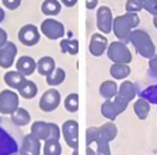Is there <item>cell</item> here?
Instances as JSON below:
<instances>
[{"mask_svg": "<svg viewBox=\"0 0 157 155\" xmlns=\"http://www.w3.org/2000/svg\"><path fill=\"white\" fill-rule=\"evenodd\" d=\"M138 24H139V17L137 16V14L126 12L124 15H121V16H117L116 18H114L113 29H114L116 38L120 39V41L128 42L132 29L136 28Z\"/></svg>", "mask_w": 157, "mask_h": 155, "instance_id": "1", "label": "cell"}, {"mask_svg": "<svg viewBox=\"0 0 157 155\" xmlns=\"http://www.w3.org/2000/svg\"><path fill=\"white\" fill-rule=\"evenodd\" d=\"M129 41L134 45L136 50L140 56L145 58H150L154 56V52H155L154 44H152L150 37L144 30H140V29L132 30L131 37H129Z\"/></svg>", "mask_w": 157, "mask_h": 155, "instance_id": "2", "label": "cell"}, {"mask_svg": "<svg viewBox=\"0 0 157 155\" xmlns=\"http://www.w3.org/2000/svg\"><path fill=\"white\" fill-rule=\"evenodd\" d=\"M128 103L129 102L127 99L116 93V96L113 97L111 99H106V102L101 105V114L110 120H114L127 108Z\"/></svg>", "mask_w": 157, "mask_h": 155, "instance_id": "3", "label": "cell"}, {"mask_svg": "<svg viewBox=\"0 0 157 155\" xmlns=\"http://www.w3.org/2000/svg\"><path fill=\"white\" fill-rule=\"evenodd\" d=\"M106 54H108L109 59H111L114 63L128 64L132 61L131 51L128 50V47L122 41H114V42H111L108 46V49H106Z\"/></svg>", "mask_w": 157, "mask_h": 155, "instance_id": "4", "label": "cell"}, {"mask_svg": "<svg viewBox=\"0 0 157 155\" xmlns=\"http://www.w3.org/2000/svg\"><path fill=\"white\" fill-rule=\"evenodd\" d=\"M32 135H34L38 139H58L59 129L55 124H47L44 121H36L32 126Z\"/></svg>", "mask_w": 157, "mask_h": 155, "instance_id": "5", "label": "cell"}, {"mask_svg": "<svg viewBox=\"0 0 157 155\" xmlns=\"http://www.w3.org/2000/svg\"><path fill=\"white\" fill-rule=\"evenodd\" d=\"M20 98L12 90H2L0 92V114H12L18 108Z\"/></svg>", "mask_w": 157, "mask_h": 155, "instance_id": "6", "label": "cell"}, {"mask_svg": "<svg viewBox=\"0 0 157 155\" xmlns=\"http://www.w3.org/2000/svg\"><path fill=\"white\" fill-rule=\"evenodd\" d=\"M41 33L50 40H57L64 37V26L53 18L45 19L40 27Z\"/></svg>", "mask_w": 157, "mask_h": 155, "instance_id": "7", "label": "cell"}, {"mask_svg": "<svg viewBox=\"0 0 157 155\" xmlns=\"http://www.w3.org/2000/svg\"><path fill=\"white\" fill-rule=\"evenodd\" d=\"M60 103V93L57 89L52 87L50 90H47L40 98L39 107L41 110L48 113L55 110Z\"/></svg>", "mask_w": 157, "mask_h": 155, "instance_id": "8", "label": "cell"}, {"mask_svg": "<svg viewBox=\"0 0 157 155\" xmlns=\"http://www.w3.org/2000/svg\"><path fill=\"white\" fill-rule=\"evenodd\" d=\"M18 40L25 46H34L39 42L40 33L34 24H25L18 32Z\"/></svg>", "mask_w": 157, "mask_h": 155, "instance_id": "9", "label": "cell"}, {"mask_svg": "<svg viewBox=\"0 0 157 155\" xmlns=\"http://www.w3.org/2000/svg\"><path fill=\"white\" fill-rule=\"evenodd\" d=\"M113 14L108 6H100L97 11V27L103 34H109L113 30Z\"/></svg>", "mask_w": 157, "mask_h": 155, "instance_id": "10", "label": "cell"}, {"mask_svg": "<svg viewBox=\"0 0 157 155\" xmlns=\"http://www.w3.org/2000/svg\"><path fill=\"white\" fill-rule=\"evenodd\" d=\"M16 55H17V46L11 41L5 42L0 47V67L5 69L11 68L15 62Z\"/></svg>", "mask_w": 157, "mask_h": 155, "instance_id": "11", "label": "cell"}, {"mask_svg": "<svg viewBox=\"0 0 157 155\" xmlns=\"http://www.w3.org/2000/svg\"><path fill=\"white\" fill-rule=\"evenodd\" d=\"M63 136L65 138V142L70 147H78V125L74 120H68L63 124L62 127Z\"/></svg>", "mask_w": 157, "mask_h": 155, "instance_id": "12", "label": "cell"}, {"mask_svg": "<svg viewBox=\"0 0 157 155\" xmlns=\"http://www.w3.org/2000/svg\"><path fill=\"white\" fill-rule=\"evenodd\" d=\"M108 49V39L105 38L103 34L96 33L91 37V41H90V52L96 56L99 57L101 56Z\"/></svg>", "mask_w": 157, "mask_h": 155, "instance_id": "13", "label": "cell"}, {"mask_svg": "<svg viewBox=\"0 0 157 155\" xmlns=\"http://www.w3.org/2000/svg\"><path fill=\"white\" fill-rule=\"evenodd\" d=\"M36 69V62L30 56H22L16 62V70H18L24 77L32 75Z\"/></svg>", "mask_w": 157, "mask_h": 155, "instance_id": "14", "label": "cell"}, {"mask_svg": "<svg viewBox=\"0 0 157 155\" xmlns=\"http://www.w3.org/2000/svg\"><path fill=\"white\" fill-rule=\"evenodd\" d=\"M39 139L34 135H28L23 141V145H22L21 153L23 155H38L39 154Z\"/></svg>", "mask_w": 157, "mask_h": 155, "instance_id": "15", "label": "cell"}, {"mask_svg": "<svg viewBox=\"0 0 157 155\" xmlns=\"http://www.w3.org/2000/svg\"><path fill=\"white\" fill-rule=\"evenodd\" d=\"M27 80V78L23 74H21L18 70H10L4 75V81L5 84L11 87V89H20L21 86L24 84V81Z\"/></svg>", "mask_w": 157, "mask_h": 155, "instance_id": "16", "label": "cell"}, {"mask_svg": "<svg viewBox=\"0 0 157 155\" xmlns=\"http://www.w3.org/2000/svg\"><path fill=\"white\" fill-rule=\"evenodd\" d=\"M55 69H56L55 59L52 57H50V56H45V57L40 58L39 61L36 62V70L42 77L50 75Z\"/></svg>", "mask_w": 157, "mask_h": 155, "instance_id": "17", "label": "cell"}, {"mask_svg": "<svg viewBox=\"0 0 157 155\" xmlns=\"http://www.w3.org/2000/svg\"><path fill=\"white\" fill-rule=\"evenodd\" d=\"M13 152H16V144L13 139L5 132V130L0 129V155H7Z\"/></svg>", "mask_w": 157, "mask_h": 155, "instance_id": "18", "label": "cell"}, {"mask_svg": "<svg viewBox=\"0 0 157 155\" xmlns=\"http://www.w3.org/2000/svg\"><path fill=\"white\" fill-rule=\"evenodd\" d=\"M117 91V84L114 80H105V81L101 82V85L99 87L100 96L104 97L105 99H111L113 97H115Z\"/></svg>", "mask_w": 157, "mask_h": 155, "instance_id": "19", "label": "cell"}, {"mask_svg": "<svg viewBox=\"0 0 157 155\" xmlns=\"http://www.w3.org/2000/svg\"><path fill=\"white\" fill-rule=\"evenodd\" d=\"M62 10V5L58 0H45L42 4H41V11L44 15L48 16V17H52V16H56L58 15Z\"/></svg>", "mask_w": 157, "mask_h": 155, "instance_id": "20", "label": "cell"}, {"mask_svg": "<svg viewBox=\"0 0 157 155\" xmlns=\"http://www.w3.org/2000/svg\"><path fill=\"white\" fill-rule=\"evenodd\" d=\"M136 93H137V90H136V86L132 81H123L120 86H118V91L117 95H120L121 97H123L124 99H127L128 102H131L134 97H136Z\"/></svg>", "mask_w": 157, "mask_h": 155, "instance_id": "21", "label": "cell"}, {"mask_svg": "<svg viewBox=\"0 0 157 155\" xmlns=\"http://www.w3.org/2000/svg\"><path fill=\"white\" fill-rule=\"evenodd\" d=\"M131 74V68L128 64L123 63H114L110 68V75L116 80H123Z\"/></svg>", "mask_w": 157, "mask_h": 155, "instance_id": "22", "label": "cell"}, {"mask_svg": "<svg viewBox=\"0 0 157 155\" xmlns=\"http://www.w3.org/2000/svg\"><path fill=\"white\" fill-rule=\"evenodd\" d=\"M18 92H20L21 97L25 98V99H30V98H34L38 93V87L35 85V82H33L32 80H25L24 84L18 89Z\"/></svg>", "mask_w": 157, "mask_h": 155, "instance_id": "23", "label": "cell"}, {"mask_svg": "<svg viewBox=\"0 0 157 155\" xmlns=\"http://www.w3.org/2000/svg\"><path fill=\"white\" fill-rule=\"evenodd\" d=\"M11 117H12V121L18 126H24V125H28L30 122L29 113L24 108H20V107L11 114Z\"/></svg>", "mask_w": 157, "mask_h": 155, "instance_id": "24", "label": "cell"}, {"mask_svg": "<svg viewBox=\"0 0 157 155\" xmlns=\"http://www.w3.org/2000/svg\"><path fill=\"white\" fill-rule=\"evenodd\" d=\"M60 49L63 52L69 54V55H76L78 52V41L76 39H62L60 42Z\"/></svg>", "mask_w": 157, "mask_h": 155, "instance_id": "25", "label": "cell"}, {"mask_svg": "<svg viewBox=\"0 0 157 155\" xmlns=\"http://www.w3.org/2000/svg\"><path fill=\"white\" fill-rule=\"evenodd\" d=\"M64 80H65V72H64V69H62V68H56L50 75L46 77V82H47V85H50V86H52V87L60 85Z\"/></svg>", "mask_w": 157, "mask_h": 155, "instance_id": "26", "label": "cell"}, {"mask_svg": "<svg viewBox=\"0 0 157 155\" xmlns=\"http://www.w3.org/2000/svg\"><path fill=\"white\" fill-rule=\"evenodd\" d=\"M149 110H150V107L145 99L140 98L134 103V112L139 119H145L149 114Z\"/></svg>", "mask_w": 157, "mask_h": 155, "instance_id": "27", "label": "cell"}, {"mask_svg": "<svg viewBox=\"0 0 157 155\" xmlns=\"http://www.w3.org/2000/svg\"><path fill=\"white\" fill-rule=\"evenodd\" d=\"M65 109L70 113H75L78 109V93H70L68 95L64 101Z\"/></svg>", "mask_w": 157, "mask_h": 155, "instance_id": "28", "label": "cell"}, {"mask_svg": "<svg viewBox=\"0 0 157 155\" xmlns=\"http://www.w3.org/2000/svg\"><path fill=\"white\" fill-rule=\"evenodd\" d=\"M60 154V144L58 139H48L45 145V155H59Z\"/></svg>", "mask_w": 157, "mask_h": 155, "instance_id": "29", "label": "cell"}, {"mask_svg": "<svg viewBox=\"0 0 157 155\" xmlns=\"http://www.w3.org/2000/svg\"><path fill=\"white\" fill-rule=\"evenodd\" d=\"M141 7L146 9L150 14L156 15L157 14V0H138Z\"/></svg>", "mask_w": 157, "mask_h": 155, "instance_id": "30", "label": "cell"}, {"mask_svg": "<svg viewBox=\"0 0 157 155\" xmlns=\"http://www.w3.org/2000/svg\"><path fill=\"white\" fill-rule=\"evenodd\" d=\"M143 7L141 5L139 4L138 0H127L126 2V10L127 12H132V14H136L138 11H140Z\"/></svg>", "mask_w": 157, "mask_h": 155, "instance_id": "31", "label": "cell"}, {"mask_svg": "<svg viewBox=\"0 0 157 155\" xmlns=\"http://www.w3.org/2000/svg\"><path fill=\"white\" fill-rule=\"evenodd\" d=\"M1 1H2V5L6 9H9V10H16V9L20 7L22 0H1Z\"/></svg>", "mask_w": 157, "mask_h": 155, "instance_id": "32", "label": "cell"}, {"mask_svg": "<svg viewBox=\"0 0 157 155\" xmlns=\"http://www.w3.org/2000/svg\"><path fill=\"white\" fill-rule=\"evenodd\" d=\"M5 42H7V33L0 27V47H1Z\"/></svg>", "mask_w": 157, "mask_h": 155, "instance_id": "33", "label": "cell"}, {"mask_svg": "<svg viewBox=\"0 0 157 155\" xmlns=\"http://www.w3.org/2000/svg\"><path fill=\"white\" fill-rule=\"evenodd\" d=\"M97 4H98V0H86V7H87L88 10L96 9Z\"/></svg>", "mask_w": 157, "mask_h": 155, "instance_id": "34", "label": "cell"}, {"mask_svg": "<svg viewBox=\"0 0 157 155\" xmlns=\"http://www.w3.org/2000/svg\"><path fill=\"white\" fill-rule=\"evenodd\" d=\"M65 6H68V7H73L76 2H78V0H60Z\"/></svg>", "mask_w": 157, "mask_h": 155, "instance_id": "35", "label": "cell"}, {"mask_svg": "<svg viewBox=\"0 0 157 155\" xmlns=\"http://www.w3.org/2000/svg\"><path fill=\"white\" fill-rule=\"evenodd\" d=\"M4 17H5V12H4V10L0 7V22L4 21Z\"/></svg>", "mask_w": 157, "mask_h": 155, "instance_id": "36", "label": "cell"}]
</instances>
